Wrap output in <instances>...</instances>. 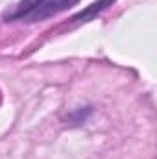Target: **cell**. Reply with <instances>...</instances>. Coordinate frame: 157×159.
<instances>
[{
    "mask_svg": "<svg viewBox=\"0 0 157 159\" xmlns=\"http://www.w3.org/2000/svg\"><path fill=\"white\" fill-rule=\"evenodd\" d=\"M81 0H37L22 17L19 22H26V24H35L48 20L63 11H69L70 7H74Z\"/></svg>",
    "mask_w": 157,
    "mask_h": 159,
    "instance_id": "1",
    "label": "cell"
},
{
    "mask_svg": "<svg viewBox=\"0 0 157 159\" xmlns=\"http://www.w3.org/2000/svg\"><path fill=\"white\" fill-rule=\"evenodd\" d=\"M35 2H37V0H19L11 11H6V13L2 15V20H4V22H19L20 17H22Z\"/></svg>",
    "mask_w": 157,
    "mask_h": 159,
    "instance_id": "3",
    "label": "cell"
},
{
    "mask_svg": "<svg viewBox=\"0 0 157 159\" xmlns=\"http://www.w3.org/2000/svg\"><path fill=\"white\" fill-rule=\"evenodd\" d=\"M117 0H94L92 4H89L85 9H81L78 13H74L70 19H67L59 28L57 32H67V30H74L81 24H87V22H92L96 17H100L105 9H109Z\"/></svg>",
    "mask_w": 157,
    "mask_h": 159,
    "instance_id": "2",
    "label": "cell"
},
{
    "mask_svg": "<svg viewBox=\"0 0 157 159\" xmlns=\"http://www.w3.org/2000/svg\"><path fill=\"white\" fill-rule=\"evenodd\" d=\"M94 113V107H91V106H85V107H76V109H72L65 120L70 124V126H81V124H85L87 120L91 119V115Z\"/></svg>",
    "mask_w": 157,
    "mask_h": 159,
    "instance_id": "4",
    "label": "cell"
}]
</instances>
